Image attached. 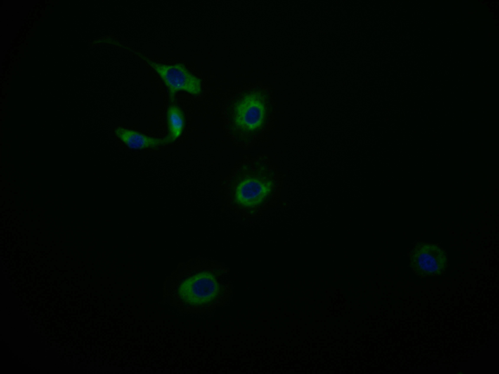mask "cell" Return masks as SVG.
<instances>
[{
  "instance_id": "1",
  "label": "cell",
  "mask_w": 499,
  "mask_h": 374,
  "mask_svg": "<svg viewBox=\"0 0 499 374\" xmlns=\"http://www.w3.org/2000/svg\"><path fill=\"white\" fill-rule=\"evenodd\" d=\"M222 286L212 272L203 270L186 273L165 281L163 299L177 311L186 314L206 312L221 296Z\"/></svg>"
},
{
  "instance_id": "2",
  "label": "cell",
  "mask_w": 499,
  "mask_h": 374,
  "mask_svg": "<svg viewBox=\"0 0 499 374\" xmlns=\"http://www.w3.org/2000/svg\"><path fill=\"white\" fill-rule=\"evenodd\" d=\"M112 43L134 54L155 70L167 88L171 102L174 101L176 93L179 91H184L194 95H197L201 93V79L193 74L183 63L165 64L158 63L118 41L113 40Z\"/></svg>"
},
{
  "instance_id": "3",
  "label": "cell",
  "mask_w": 499,
  "mask_h": 374,
  "mask_svg": "<svg viewBox=\"0 0 499 374\" xmlns=\"http://www.w3.org/2000/svg\"><path fill=\"white\" fill-rule=\"evenodd\" d=\"M410 265L414 271L422 276H431L441 273L447 264L444 251L436 244L419 243L409 256Z\"/></svg>"
},
{
  "instance_id": "4",
  "label": "cell",
  "mask_w": 499,
  "mask_h": 374,
  "mask_svg": "<svg viewBox=\"0 0 499 374\" xmlns=\"http://www.w3.org/2000/svg\"><path fill=\"white\" fill-rule=\"evenodd\" d=\"M265 113L263 97L258 93H251L244 96L236 105L234 121L239 128L252 131L262 125Z\"/></svg>"
},
{
  "instance_id": "5",
  "label": "cell",
  "mask_w": 499,
  "mask_h": 374,
  "mask_svg": "<svg viewBox=\"0 0 499 374\" xmlns=\"http://www.w3.org/2000/svg\"><path fill=\"white\" fill-rule=\"evenodd\" d=\"M272 183L266 178L250 177L244 178L236 185L234 193L235 203L245 208L259 206L271 191Z\"/></svg>"
},
{
  "instance_id": "6",
  "label": "cell",
  "mask_w": 499,
  "mask_h": 374,
  "mask_svg": "<svg viewBox=\"0 0 499 374\" xmlns=\"http://www.w3.org/2000/svg\"><path fill=\"white\" fill-rule=\"evenodd\" d=\"M115 133L128 148L133 150L155 149L170 144L168 139L155 138L131 129L118 127Z\"/></svg>"
},
{
  "instance_id": "7",
  "label": "cell",
  "mask_w": 499,
  "mask_h": 374,
  "mask_svg": "<svg viewBox=\"0 0 499 374\" xmlns=\"http://www.w3.org/2000/svg\"><path fill=\"white\" fill-rule=\"evenodd\" d=\"M168 134L166 137L170 143L178 139L182 135L185 126V116L182 109L177 105L172 104L167 111Z\"/></svg>"
}]
</instances>
